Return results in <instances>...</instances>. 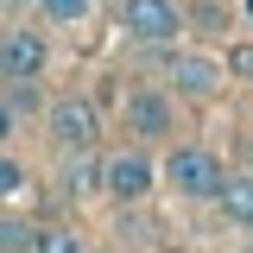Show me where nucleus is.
Wrapping results in <instances>:
<instances>
[{
  "mask_svg": "<svg viewBox=\"0 0 253 253\" xmlns=\"http://www.w3.org/2000/svg\"><path fill=\"white\" fill-rule=\"evenodd\" d=\"M165 177H171L177 196H196V203H203V196H215V190H221L228 171H221L215 152H203V146H177V152L165 158Z\"/></svg>",
  "mask_w": 253,
  "mask_h": 253,
  "instance_id": "f257e3e1",
  "label": "nucleus"
},
{
  "mask_svg": "<svg viewBox=\"0 0 253 253\" xmlns=\"http://www.w3.org/2000/svg\"><path fill=\"white\" fill-rule=\"evenodd\" d=\"M121 32L139 44H171L184 32V13L177 0H121Z\"/></svg>",
  "mask_w": 253,
  "mask_h": 253,
  "instance_id": "f03ea898",
  "label": "nucleus"
},
{
  "mask_svg": "<svg viewBox=\"0 0 253 253\" xmlns=\"http://www.w3.org/2000/svg\"><path fill=\"white\" fill-rule=\"evenodd\" d=\"M44 126H51V139H57V146H76V152H89L95 133H101V121H95V108L83 101V95H63V101H51Z\"/></svg>",
  "mask_w": 253,
  "mask_h": 253,
  "instance_id": "7ed1b4c3",
  "label": "nucleus"
},
{
  "mask_svg": "<svg viewBox=\"0 0 253 253\" xmlns=\"http://www.w3.org/2000/svg\"><path fill=\"white\" fill-rule=\"evenodd\" d=\"M44 57H51V51H44L38 32H26V26L6 32V38H0V83H38Z\"/></svg>",
  "mask_w": 253,
  "mask_h": 253,
  "instance_id": "20e7f679",
  "label": "nucleus"
},
{
  "mask_svg": "<svg viewBox=\"0 0 253 253\" xmlns=\"http://www.w3.org/2000/svg\"><path fill=\"white\" fill-rule=\"evenodd\" d=\"M177 126V114H171V101L158 89H133L126 95V133H139V139H165Z\"/></svg>",
  "mask_w": 253,
  "mask_h": 253,
  "instance_id": "39448f33",
  "label": "nucleus"
},
{
  "mask_svg": "<svg viewBox=\"0 0 253 253\" xmlns=\"http://www.w3.org/2000/svg\"><path fill=\"white\" fill-rule=\"evenodd\" d=\"M101 184L114 190L121 203H139V196L152 190V165H146V152H121V158H108V165H101Z\"/></svg>",
  "mask_w": 253,
  "mask_h": 253,
  "instance_id": "423d86ee",
  "label": "nucleus"
},
{
  "mask_svg": "<svg viewBox=\"0 0 253 253\" xmlns=\"http://www.w3.org/2000/svg\"><path fill=\"white\" fill-rule=\"evenodd\" d=\"M171 83H177L184 95H215L221 70H215L209 57H190V51H177V57H171Z\"/></svg>",
  "mask_w": 253,
  "mask_h": 253,
  "instance_id": "0eeeda50",
  "label": "nucleus"
},
{
  "mask_svg": "<svg viewBox=\"0 0 253 253\" xmlns=\"http://www.w3.org/2000/svg\"><path fill=\"white\" fill-rule=\"evenodd\" d=\"M221 209H228V221H241V228H253V171H241V177H221Z\"/></svg>",
  "mask_w": 253,
  "mask_h": 253,
  "instance_id": "6e6552de",
  "label": "nucleus"
},
{
  "mask_svg": "<svg viewBox=\"0 0 253 253\" xmlns=\"http://www.w3.org/2000/svg\"><path fill=\"white\" fill-rule=\"evenodd\" d=\"M32 253H83V241L70 228H32Z\"/></svg>",
  "mask_w": 253,
  "mask_h": 253,
  "instance_id": "1a4fd4ad",
  "label": "nucleus"
},
{
  "mask_svg": "<svg viewBox=\"0 0 253 253\" xmlns=\"http://www.w3.org/2000/svg\"><path fill=\"white\" fill-rule=\"evenodd\" d=\"M95 177H101V165H95V158H76V165L63 171V190H76V196H83V190H95Z\"/></svg>",
  "mask_w": 253,
  "mask_h": 253,
  "instance_id": "9d476101",
  "label": "nucleus"
},
{
  "mask_svg": "<svg viewBox=\"0 0 253 253\" xmlns=\"http://www.w3.org/2000/svg\"><path fill=\"white\" fill-rule=\"evenodd\" d=\"M32 247V228L26 221H0V253H26Z\"/></svg>",
  "mask_w": 253,
  "mask_h": 253,
  "instance_id": "9b49d317",
  "label": "nucleus"
},
{
  "mask_svg": "<svg viewBox=\"0 0 253 253\" xmlns=\"http://www.w3.org/2000/svg\"><path fill=\"white\" fill-rule=\"evenodd\" d=\"M44 6V19H83L89 13V0H38Z\"/></svg>",
  "mask_w": 253,
  "mask_h": 253,
  "instance_id": "f8f14e48",
  "label": "nucleus"
},
{
  "mask_svg": "<svg viewBox=\"0 0 253 253\" xmlns=\"http://www.w3.org/2000/svg\"><path fill=\"white\" fill-rule=\"evenodd\" d=\"M19 190H26V171L13 158H0V196H19Z\"/></svg>",
  "mask_w": 253,
  "mask_h": 253,
  "instance_id": "ddd939ff",
  "label": "nucleus"
},
{
  "mask_svg": "<svg viewBox=\"0 0 253 253\" xmlns=\"http://www.w3.org/2000/svg\"><path fill=\"white\" fill-rule=\"evenodd\" d=\"M13 126H19V108H13V101H0V139H13Z\"/></svg>",
  "mask_w": 253,
  "mask_h": 253,
  "instance_id": "4468645a",
  "label": "nucleus"
},
{
  "mask_svg": "<svg viewBox=\"0 0 253 253\" xmlns=\"http://www.w3.org/2000/svg\"><path fill=\"white\" fill-rule=\"evenodd\" d=\"M228 70H241V76H253V44H241V51L228 57Z\"/></svg>",
  "mask_w": 253,
  "mask_h": 253,
  "instance_id": "2eb2a0df",
  "label": "nucleus"
}]
</instances>
